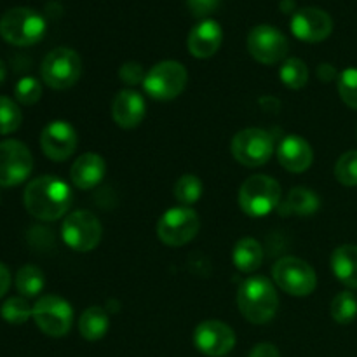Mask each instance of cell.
Listing matches in <instances>:
<instances>
[{"label": "cell", "instance_id": "6da1fadb", "mask_svg": "<svg viewBox=\"0 0 357 357\" xmlns=\"http://www.w3.org/2000/svg\"><path fill=\"white\" fill-rule=\"evenodd\" d=\"M26 211L40 222L59 220L72 204V190L58 176H38L24 188Z\"/></svg>", "mask_w": 357, "mask_h": 357}, {"label": "cell", "instance_id": "7a4b0ae2", "mask_svg": "<svg viewBox=\"0 0 357 357\" xmlns=\"http://www.w3.org/2000/svg\"><path fill=\"white\" fill-rule=\"evenodd\" d=\"M237 307L244 319L250 323H268L274 319L279 307L275 286L264 275L248 278L237 291Z\"/></svg>", "mask_w": 357, "mask_h": 357}, {"label": "cell", "instance_id": "3957f363", "mask_svg": "<svg viewBox=\"0 0 357 357\" xmlns=\"http://www.w3.org/2000/svg\"><path fill=\"white\" fill-rule=\"evenodd\" d=\"M45 20L33 9L14 7L9 9L0 20V35L6 42L20 47L33 45L45 35Z\"/></svg>", "mask_w": 357, "mask_h": 357}, {"label": "cell", "instance_id": "277c9868", "mask_svg": "<svg viewBox=\"0 0 357 357\" xmlns=\"http://www.w3.org/2000/svg\"><path fill=\"white\" fill-rule=\"evenodd\" d=\"M281 201V185L267 174H255L239 190V206L246 215L260 218L274 211Z\"/></svg>", "mask_w": 357, "mask_h": 357}, {"label": "cell", "instance_id": "5b68a950", "mask_svg": "<svg viewBox=\"0 0 357 357\" xmlns=\"http://www.w3.org/2000/svg\"><path fill=\"white\" fill-rule=\"evenodd\" d=\"M40 73L42 80L52 89H70L82 75V59L73 49L58 47L45 56Z\"/></svg>", "mask_w": 357, "mask_h": 357}, {"label": "cell", "instance_id": "8992f818", "mask_svg": "<svg viewBox=\"0 0 357 357\" xmlns=\"http://www.w3.org/2000/svg\"><path fill=\"white\" fill-rule=\"evenodd\" d=\"M188 82V73L181 63L167 59L157 63L153 68L146 72L143 87L146 94L157 101H169L183 93Z\"/></svg>", "mask_w": 357, "mask_h": 357}, {"label": "cell", "instance_id": "52a82bcc", "mask_svg": "<svg viewBox=\"0 0 357 357\" xmlns=\"http://www.w3.org/2000/svg\"><path fill=\"white\" fill-rule=\"evenodd\" d=\"M272 278L278 288L291 296H309L317 286L316 271L305 260L284 257L272 267Z\"/></svg>", "mask_w": 357, "mask_h": 357}, {"label": "cell", "instance_id": "ba28073f", "mask_svg": "<svg viewBox=\"0 0 357 357\" xmlns=\"http://www.w3.org/2000/svg\"><path fill=\"white\" fill-rule=\"evenodd\" d=\"M201 229L199 215L188 206H176L164 213L157 223V236L166 246L178 248L190 243Z\"/></svg>", "mask_w": 357, "mask_h": 357}, {"label": "cell", "instance_id": "9c48e42d", "mask_svg": "<svg viewBox=\"0 0 357 357\" xmlns=\"http://www.w3.org/2000/svg\"><path fill=\"white\" fill-rule=\"evenodd\" d=\"M234 159L246 167H260L274 153V139L260 128H248L237 132L230 143Z\"/></svg>", "mask_w": 357, "mask_h": 357}, {"label": "cell", "instance_id": "30bf717a", "mask_svg": "<svg viewBox=\"0 0 357 357\" xmlns=\"http://www.w3.org/2000/svg\"><path fill=\"white\" fill-rule=\"evenodd\" d=\"M63 241L68 248L79 253H89L100 244L103 236V227L96 215L91 211L80 209V211L70 213L65 218L61 227Z\"/></svg>", "mask_w": 357, "mask_h": 357}, {"label": "cell", "instance_id": "8fae6325", "mask_svg": "<svg viewBox=\"0 0 357 357\" xmlns=\"http://www.w3.org/2000/svg\"><path fill=\"white\" fill-rule=\"evenodd\" d=\"M33 321L47 337H65L73 323L72 305L61 296L45 295L33 305Z\"/></svg>", "mask_w": 357, "mask_h": 357}, {"label": "cell", "instance_id": "7c38bea8", "mask_svg": "<svg viewBox=\"0 0 357 357\" xmlns=\"http://www.w3.org/2000/svg\"><path fill=\"white\" fill-rule=\"evenodd\" d=\"M248 51L264 65H278L286 61L289 44L288 38L271 24H258L248 35Z\"/></svg>", "mask_w": 357, "mask_h": 357}, {"label": "cell", "instance_id": "4fadbf2b", "mask_svg": "<svg viewBox=\"0 0 357 357\" xmlns=\"http://www.w3.org/2000/svg\"><path fill=\"white\" fill-rule=\"evenodd\" d=\"M33 157L28 146L17 139L0 143V187H14L30 176Z\"/></svg>", "mask_w": 357, "mask_h": 357}, {"label": "cell", "instance_id": "5bb4252c", "mask_svg": "<svg viewBox=\"0 0 357 357\" xmlns=\"http://www.w3.org/2000/svg\"><path fill=\"white\" fill-rule=\"evenodd\" d=\"M194 344L199 352L209 357H223L236 345V333L229 324L216 319L202 321L194 331Z\"/></svg>", "mask_w": 357, "mask_h": 357}, {"label": "cell", "instance_id": "9a60e30c", "mask_svg": "<svg viewBox=\"0 0 357 357\" xmlns=\"http://www.w3.org/2000/svg\"><path fill=\"white\" fill-rule=\"evenodd\" d=\"M293 35L303 42H323L333 31V20L330 14L317 7H303L296 10L289 23Z\"/></svg>", "mask_w": 357, "mask_h": 357}, {"label": "cell", "instance_id": "2e32d148", "mask_svg": "<svg viewBox=\"0 0 357 357\" xmlns=\"http://www.w3.org/2000/svg\"><path fill=\"white\" fill-rule=\"evenodd\" d=\"M40 146L45 157L56 162H63L77 149L75 129L65 121L49 122L40 135Z\"/></svg>", "mask_w": 357, "mask_h": 357}, {"label": "cell", "instance_id": "e0dca14e", "mask_svg": "<svg viewBox=\"0 0 357 357\" xmlns=\"http://www.w3.org/2000/svg\"><path fill=\"white\" fill-rule=\"evenodd\" d=\"M223 40V30L216 21L213 20H202L201 23L195 24L188 33V52L194 58L206 59L211 58L218 52L222 47Z\"/></svg>", "mask_w": 357, "mask_h": 357}, {"label": "cell", "instance_id": "ac0fdd59", "mask_svg": "<svg viewBox=\"0 0 357 357\" xmlns=\"http://www.w3.org/2000/svg\"><path fill=\"white\" fill-rule=\"evenodd\" d=\"M145 100L136 91H121L112 101V117H114L115 124L122 129L138 128L142 124L143 117H145Z\"/></svg>", "mask_w": 357, "mask_h": 357}, {"label": "cell", "instance_id": "d6986e66", "mask_svg": "<svg viewBox=\"0 0 357 357\" xmlns=\"http://www.w3.org/2000/svg\"><path fill=\"white\" fill-rule=\"evenodd\" d=\"M278 160L289 173H303L312 166V146L298 135L286 136L278 146Z\"/></svg>", "mask_w": 357, "mask_h": 357}, {"label": "cell", "instance_id": "ffe728a7", "mask_svg": "<svg viewBox=\"0 0 357 357\" xmlns=\"http://www.w3.org/2000/svg\"><path fill=\"white\" fill-rule=\"evenodd\" d=\"M107 174V162L101 155L93 152L82 153L70 169V180L80 190H91L103 181Z\"/></svg>", "mask_w": 357, "mask_h": 357}, {"label": "cell", "instance_id": "44dd1931", "mask_svg": "<svg viewBox=\"0 0 357 357\" xmlns=\"http://www.w3.org/2000/svg\"><path fill=\"white\" fill-rule=\"evenodd\" d=\"M331 271L347 288L357 289V246L344 244L331 255Z\"/></svg>", "mask_w": 357, "mask_h": 357}, {"label": "cell", "instance_id": "7402d4cb", "mask_svg": "<svg viewBox=\"0 0 357 357\" xmlns=\"http://www.w3.org/2000/svg\"><path fill=\"white\" fill-rule=\"evenodd\" d=\"M232 261L241 272H246V274L260 268L261 261H264V250H261L260 243L253 237H243L241 241H237L232 251Z\"/></svg>", "mask_w": 357, "mask_h": 357}, {"label": "cell", "instance_id": "603a6c76", "mask_svg": "<svg viewBox=\"0 0 357 357\" xmlns=\"http://www.w3.org/2000/svg\"><path fill=\"white\" fill-rule=\"evenodd\" d=\"M319 197L316 195V192H312L310 188L305 187H296L293 190H289L288 197L284 199V202L279 208L281 215H312L319 209Z\"/></svg>", "mask_w": 357, "mask_h": 357}, {"label": "cell", "instance_id": "cb8c5ba5", "mask_svg": "<svg viewBox=\"0 0 357 357\" xmlns=\"http://www.w3.org/2000/svg\"><path fill=\"white\" fill-rule=\"evenodd\" d=\"M110 319L101 307L93 305L82 312L79 319V331L87 342H96L107 335Z\"/></svg>", "mask_w": 357, "mask_h": 357}, {"label": "cell", "instance_id": "d4e9b609", "mask_svg": "<svg viewBox=\"0 0 357 357\" xmlns=\"http://www.w3.org/2000/svg\"><path fill=\"white\" fill-rule=\"evenodd\" d=\"M279 77L288 89H302L309 82V68L302 59L289 58L282 63Z\"/></svg>", "mask_w": 357, "mask_h": 357}, {"label": "cell", "instance_id": "484cf974", "mask_svg": "<svg viewBox=\"0 0 357 357\" xmlns=\"http://www.w3.org/2000/svg\"><path fill=\"white\" fill-rule=\"evenodd\" d=\"M44 272L35 265H24L16 274V288L23 296H37L44 289Z\"/></svg>", "mask_w": 357, "mask_h": 357}, {"label": "cell", "instance_id": "4316f807", "mask_svg": "<svg viewBox=\"0 0 357 357\" xmlns=\"http://www.w3.org/2000/svg\"><path fill=\"white\" fill-rule=\"evenodd\" d=\"M331 317L338 324H351L357 317V298L352 291H342L331 302Z\"/></svg>", "mask_w": 357, "mask_h": 357}, {"label": "cell", "instance_id": "83f0119b", "mask_svg": "<svg viewBox=\"0 0 357 357\" xmlns=\"http://www.w3.org/2000/svg\"><path fill=\"white\" fill-rule=\"evenodd\" d=\"M0 316L9 324H24L33 317V307H30V303L21 296H13L0 307Z\"/></svg>", "mask_w": 357, "mask_h": 357}, {"label": "cell", "instance_id": "f1b7e54d", "mask_svg": "<svg viewBox=\"0 0 357 357\" xmlns=\"http://www.w3.org/2000/svg\"><path fill=\"white\" fill-rule=\"evenodd\" d=\"M202 195V181L195 174H183L174 185V197L181 206H190L197 202Z\"/></svg>", "mask_w": 357, "mask_h": 357}, {"label": "cell", "instance_id": "f546056e", "mask_svg": "<svg viewBox=\"0 0 357 357\" xmlns=\"http://www.w3.org/2000/svg\"><path fill=\"white\" fill-rule=\"evenodd\" d=\"M23 121L20 107L10 98L0 96V135H10L17 131Z\"/></svg>", "mask_w": 357, "mask_h": 357}, {"label": "cell", "instance_id": "4dcf8cb0", "mask_svg": "<svg viewBox=\"0 0 357 357\" xmlns=\"http://www.w3.org/2000/svg\"><path fill=\"white\" fill-rule=\"evenodd\" d=\"M335 178L345 187H357V150H349L337 160Z\"/></svg>", "mask_w": 357, "mask_h": 357}, {"label": "cell", "instance_id": "1f68e13d", "mask_svg": "<svg viewBox=\"0 0 357 357\" xmlns=\"http://www.w3.org/2000/svg\"><path fill=\"white\" fill-rule=\"evenodd\" d=\"M338 94L352 110H357V68H347L338 77Z\"/></svg>", "mask_w": 357, "mask_h": 357}, {"label": "cell", "instance_id": "d6a6232c", "mask_svg": "<svg viewBox=\"0 0 357 357\" xmlns=\"http://www.w3.org/2000/svg\"><path fill=\"white\" fill-rule=\"evenodd\" d=\"M14 94L21 105H35L42 96V86L33 77H23L14 87Z\"/></svg>", "mask_w": 357, "mask_h": 357}, {"label": "cell", "instance_id": "836d02e7", "mask_svg": "<svg viewBox=\"0 0 357 357\" xmlns=\"http://www.w3.org/2000/svg\"><path fill=\"white\" fill-rule=\"evenodd\" d=\"M119 77H121V80H124L126 84H129V86H136V84H143L146 73L143 72L142 65H138V63L135 61H129L121 66V70H119Z\"/></svg>", "mask_w": 357, "mask_h": 357}, {"label": "cell", "instance_id": "e575fe53", "mask_svg": "<svg viewBox=\"0 0 357 357\" xmlns=\"http://www.w3.org/2000/svg\"><path fill=\"white\" fill-rule=\"evenodd\" d=\"M188 9L195 17H208L220 6V0H187Z\"/></svg>", "mask_w": 357, "mask_h": 357}, {"label": "cell", "instance_id": "d590c367", "mask_svg": "<svg viewBox=\"0 0 357 357\" xmlns=\"http://www.w3.org/2000/svg\"><path fill=\"white\" fill-rule=\"evenodd\" d=\"M250 357H281V354H279L278 347H274L272 344H258L255 345Z\"/></svg>", "mask_w": 357, "mask_h": 357}, {"label": "cell", "instance_id": "8d00e7d4", "mask_svg": "<svg viewBox=\"0 0 357 357\" xmlns=\"http://www.w3.org/2000/svg\"><path fill=\"white\" fill-rule=\"evenodd\" d=\"M9 286H10V272L9 268L0 261V298L9 291Z\"/></svg>", "mask_w": 357, "mask_h": 357}, {"label": "cell", "instance_id": "74e56055", "mask_svg": "<svg viewBox=\"0 0 357 357\" xmlns=\"http://www.w3.org/2000/svg\"><path fill=\"white\" fill-rule=\"evenodd\" d=\"M317 75H319V79L323 80V82H331V80L335 79V75H337V70H335V66L330 65V63H323V65L317 68Z\"/></svg>", "mask_w": 357, "mask_h": 357}, {"label": "cell", "instance_id": "f35d334b", "mask_svg": "<svg viewBox=\"0 0 357 357\" xmlns=\"http://www.w3.org/2000/svg\"><path fill=\"white\" fill-rule=\"evenodd\" d=\"M293 7H295V2H293V0H282V2H281V9L284 10V13H289V10H293Z\"/></svg>", "mask_w": 357, "mask_h": 357}, {"label": "cell", "instance_id": "ab89813d", "mask_svg": "<svg viewBox=\"0 0 357 357\" xmlns=\"http://www.w3.org/2000/svg\"><path fill=\"white\" fill-rule=\"evenodd\" d=\"M3 80H6V66H3V63L0 61V86H2Z\"/></svg>", "mask_w": 357, "mask_h": 357}]
</instances>
